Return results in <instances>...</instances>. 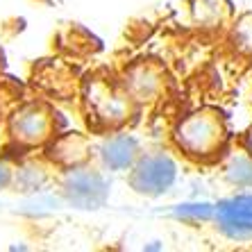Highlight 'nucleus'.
I'll return each instance as SVG.
<instances>
[{"label": "nucleus", "instance_id": "1", "mask_svg": "<svg viewBox=\"0 0 252 252\" xmlns=\"http://www.w3.org/2000/svg\"><path fill=\"white\" fill-rule=\"evenodd\" d=\"M173 141L191 159L207 161L216 157L227 141V125L223 114L214 107H202L198 112L189 114L175 127Z\"/></svg>", "mask_w": 252, "mask_h": 252}, {"label": "nucleus", "instance_id": "2", "mask_svg": "<svg viewBox=\"0 0 252 252\" xmlns=\"http://www.w3.org/2000/svg\"><path fill=\"white\" fill-rule=\"evenodd\" d=\"M177 177L175 161L166 153H148L132 166L129 184L141 195H161L173 187Z\"/></svg>", "mask_w": 252, "mask_h": 252}, {"label": "nucleus", "instance_id": "3", "mask_svg": "<svg viewBox=\"0 0 252 252\" xmlns=\"http://www.w3.org/2000/svg\"><path fill=\"white\" fill-rule=\"evenodd\" d=\"M64 195L80 209H98L109 195V184L98 170L73 168L64 177Z\"/></svg>", "mask_w": 252, "mask_h": 252}, {"label": "nucleus", "instance_id": "4", "mask_svg": "<svg viewBox=\"0 0 252 252\" xmlns=\"http://www.w3.org/2000/svg\"><path fill=\"white\" fill-rule=\"evenodd\" d=\"M218 227L234 241H252V195H236L216 205Z\"/></svg>", "mask_w": 252, "mask_h": 252}, {"label": "nucleus", "instance_id": "5", "mask_svg": "<svg viewBox=\"0 0 252 252\" xmlns=\"http://www.w3.org/2000/svg\"><path fill=\"white\" fill-rule=\"evenodd\" d=\"M100 159L109 170H127L139 159V141L134 136L118 134L107 139L100 148Z\"/></svg>", "mask_w": 252, "mask_h": 252}, {"label": "nucleus", "instance_id": "6", "mask_svg": "<svg viewBox=\"0 0 252 252\" xmlns=\"http://www.w3.org/2000/svg\"><path fill=\"white\" fill-rule=\"evenodd\" d=\"M12 132L16 139L25 141V143H36V141L46 139L48 132V116L36 109V107H25L14 116L12 121Z\"/></svg>", "mask_w": 252, "mask_h": 252}, {"label": "nucleus", "instance_id": "7", "mask_svg": "<svg viewBox=\"0 0 252 252\" xmlns=\"http://www.w3.org/2000/svg\"><path fill=\"white\" fill-rule=\"evenodd\" d=\"M225 180L234 187L252 189V157L250 155H234L225 166Z\"/></svg>", "mask_w": 252, "mask_h": 252}, {"label": "nucleus", "instance_id": "8", "mask_svg": "<svg viewBox=\"0 0 252 252\" xmlns=\"http://www.w3.org/2000/svg\"><path fill=\"white\" fill-rule=\"evenodd\" d=\"M173 216L184 223H205L216 216V207L209 202H193V205H180L173 209Z\"/></svg>", "mask_w": 252, "mask_h": 252}, {"label": "nucleus", "instance_id": "9", "mask_svg": "<svg viewBox=\"0 0 252 252\" xmlns=\"http://www.w3.org/2000/svg\"><path fill=\"white\" fill-rule=\"evenodd\" d=\"M159 89V75L153 68H139L129 80V91L139 98H146V95H153Z\"/></svg>", "mask_w": 252, "mask_h": 252}, {"label": "nucleus", "instance_id": "10", "mask_svg": "<svg viewBox=\"0 0 252 252\" xmlns=\"http://www.w3.org/2000/svg\"><path fill=\"white\" fill-rule=\"evenodd\" d=\"M232 39H234V46L241 53L252 55V12L243 14L236 21L234 30H232Z\"/></svg>", "mask_w": 252, "mask_h": 252}, {"label": "nucleus", "instance_id": "11", "mask_svg": "<svg viewBox=\"0 0 252 252\" xmlns=\"http://www.w3.org/2000/svg\"><path fill=\"white\" fill-rule=\"evenodd\" d=\"M243 148H246V153L252 157V125L248 127L246 134H243Z\"/></svg>", "mask_w": 252, "mask_h": 252}, {"label": "nucleus", "instance_id": "12", "mask_svg": "<svg viewBox=\"0 0 252 252\" xmlns=\"http://www.w3.org/2000/svg\"><path fill=\"white\" fill-rule=\"evenodd\" d=\"M9 184V168L5 164H0V189Z\"/></svg>", "mask_w": 252, "mask_h": 252}]
</instances>
